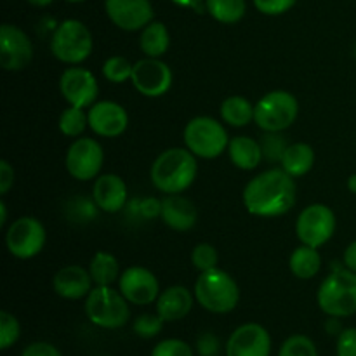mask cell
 <instances>
[{
  "label": "cell",
  "mask_w": 356,
  "mask_h": 356,
  "mask_svg": "<svg viewBox=\"0 0 356 356\" xmlns=\"http://www.w3.org/2000/svg\"><path fill=\"white\" fill-rule=\"evenodd\" d=\"M294 177L289 176L284 169H268L257 174L243 188V207L256 218H280L287 214L296 204Z\"/></svg>",
  "instance_id": "cell-1"
},
{
  "label": "cell",
  "mask_w": 356,
  "mask_h": 356,
  "mask_svg": "<svg viewBox=\"0 0 356 356\" xmlns=\"http://www.w3.org/2000/svg\"><path fill=\"white\" fill-rule=\"evenodd\" d=\"M198 174L197 156L184 148H169L152 163L149 179L163 195H179L195 183Z\"/></svg>",
  "instance_id": "cell-2"
},
{
  "label": "cell",
  "mask_w": 356,
  "mask_h": 356,
  "mask_svg": "<svg viewBox=\"0 0 356 356\" xmlns=\"http://www.w3.org/2000/svg\"><path fill=\"white\" fill-rule=\"evenodd\" d=\"M316 302L327 316L346 318L356 313V273L337 264L323 278L316 292Z\"/></svg>",
  "instance_id": "cell-3"
},
{
  "label": "cell",
  "mask_w": 356,
  "mask_h": 356,
  "mask_svg": "<svg viewBox=\"0 0 356 356\" xmlns=\"http://www.w3.org/2000/svg\"><path fill=\"white\" fill-rule=\"evenodd\" d=\"M195 299L207 312L226 315L238 306V284L228 271L221 268L202 271L195 282Z\"/></svg>",
  "instance_id": "cell-4"
},
{
  "label": "cell",
  "mask_w": 356,
  "mask_h": 356,
  "mask_svg": "<svg viewBox=\"0 0 356 356\" xmlns=\"http://www.w3.org/2000/svg\"><path fill=\"white\" fill-rule=\"evenodd\" d=\"M86 315L96 327L115 330L124 327L131 318L129 301L111 285H94L86 298Z\"/></svg>",
  "instance_id": "cell-5"
},
{
  "label": "cell",
  "mask_w": 356,
  "mask_h": 356,
  "mask_svg": "<svg viewBox=\"0 0 356 356\" xmlns=\"http://www.w3.org/2000/svg\"><path fill=\"white\" fill-rule=\"evenodd\" d=\"M51 52L65 65H82L92 54L94 40L89 28L79 19H65L51 37Z\"/></svg>",
  "instance_id": "cell-6"
},
{
  "label": "cell",
  "mask_w": 356,
  "mask_h": 356,
  "mask_svg": "<svg viewBox=\"0 0 356 356\" xmlns=\"http://www.w3.org/2000/svg\"><path fill=\"white\" fill-rule=\"evenodd\" d=\"M184 146L197 159L212 160L228 152L229 138L225 125L212 117H195L183 131Z\"/></svg>",
  "instance_id": "cell-7"
},
{
  "label": "cell",
  "mask_w": 356,
  "mask_h": 356,
  "mask_svg": "<svg viewBox=\"0 0 356 356\" xmlns=\"http://www.w3.org/2000/svg\"><path fill=\"white\" fill-rule=\"evenodd\" d=\"M299 115V101L284 89L264 94L254 108V122L264 132H284L294 125Z\"/></svg>",
  "instance_id": "cell-8"
},
{
  "label": "cell",
  "mask_w": 356,
  "mask_h": 356,
  "mask_svg": "<svg viewBox=\"0 0 356 356\" xmlns=\"http://www.w3.org/2000/svg\"><path fill=\"white\" fill-rule=\"evenodd\" d=\"M47 233L40 219L33 216H21L9 225L6 232V247L16 259L28 261L44 250Z\"/></svg>",
  "instance_id": "cell-9"
},
{
  "label": "cell",
  "mask_w": 356,
  "mask_h": 356,
  "mask_svg": "<svg viewBox=\"0 0 356 356\" xmlns=\"http://www.w3.org/2000/svg\"><path fill=\"white\" fill-rule=\"evenodd\" d=\"M337 219L332 209L325 204H312L302 209L296 219V235L302 245L320 249L334 236Z\"/></svg>",
  "instance_id": "cell-10"
},
{
  "label": "cell",
  "mask_w": 356,
  "mask_h": 356,
  "mask_svg": "<svg viewBox=\"0 0 356 356\" xmlns=\"http://www.w3.org/2000/svg\"><path fill=\"white\" fill-rule=\"evenodd\" d=\"M104 163L103 146L94 138H76L68 146L65 155V167L76 181H92L101 174Z\"/></svg>",
  "instance_id": "cell-11"
},
{
  "label": "cell",
  "mask_w": 356,
  "mask_h": 356,
  "mask_svg": "<svg viewBox=\"0 0 356 356\" xmlns=\"http://www.w3.org/2000/svg\"><path fill=\"white\" fill-rule=\"evenodd\" d=\"M174 73L160 58H143L134 63L131 83L141 96L162 97L170 90Z\"/></svg>",
  "instance_id": "cell-12"
},
{
  "label": "cell",
  "mask_w": 356,
  "mask_h": 356,
  "mask_svg": "<svg viewBox=\"0 0 356 356\" xmlns=\"http://www.w3.org/2000/svg\"><path fill=\"white\" fill-rule=\"evenodd\" d=\"M59 92L70 106L90 108L99 96V86L90 70L75 65L59 76Z\"/></svg>",
  "instance_id": "cell-13"
},
{
  "label": "cell",
  "mask_w": 356,
  "mask_h": 356,
  "mask_svg": "<svg viewBox=\"0 0 356 356\" xmlns=\"http://www.w3.org/2000/svg\"><path fill=\"white\" fill-rule=\"evenodd\" d=\"M33 59V44L30 37L16 24L0 26V65L6 72H21Z\"/></svg>",
  "instance_id": "cell-14"
},
{
  "label": "cell",
  "mask_w": 356,
  "mask_h": 356,
  "mask_svg": "<svg viewBox=\"0 0 356 356\" xmlns=\"http://www.w3.org/2000/svg\"><path fill=\"white\" fill-rule=\"evenodd\" d=\"M118 291L131 305L148 306L159 299L160 282L148 268L129 266L118 278Z\"/></svg>",
  "instance_id": "cell-15"
},
{
  "label": "cell",
  "mask_w": 356,
  "mask_h": 356,
  "mask_svg": "<svg viewBox=\"0 0 356 356\" xmlns=\"http://www.w3.org/2000/svg\"><path fill=\"white\" fill-rule=\"evenodd\" d=\"M104 10L108 19L124 31L143 30L155 16L149 0H104Z\"/></svg>",
  "instance_id": "cell-16"
},
{
  "label": "cell",
  "mask_w": 356,
  "mask_h": 356,
  "mask_svg": "<svg viewBox=\"0 0 356 356\" xmlns=\"http://www.w3.org/2000/svg\"><path fill=\"white\" fill-rule=\"evenodd\" d=\"M89 127L99 138H120L129 127V113L117 101H96L87 110Z\"/></svg>",
  "instance_id": "cell-17"
},
{
  "label": "cell",
  "mask_w": 356,
  "mask_h": 356,
  "mask_svg": "<svg viewBox=\"0 0 356 356\" xmlns=\"http://www.w3.org/2000/svg\"><path fill=\"white\" fill-rule=\"evenodd\" d=\"M270 332L259 323L236 327L226 343V356H270Z\"/></svg>",
  "instance_id": "cell-18"
},
{
  "label": "cell",
  "mask_w": 356,
  "mask_h": 356,
  "mask_svg": "<svg viewBox=\"0 0 356 356\" xmlns=\"http://www.w3.org/2000/svg\"><path fill=\"white\" fill-rule=\"evenodd\" d=\"M129 190L118 174H99L94 179L92 200L106 214H117L127 205Z\"/></svg>",
  "instance_id": "cell-19"
},
{
  "label": "cell",
  "mask_w": 356,
  "mask_h": 356,
  "mask_svg": "<svg viewBox=\"0 0 356 356\" xmlns=\"http://www.w3.org/2000/svg\"><path fill=\"white\" fill-rule=\"evenodd\" d=\"M52 289L56 294L68 301H79V299L87 298L94 289L92 277L89 270L79 264H70V266L61 268L52 278Z\"/></svg>",
  "instance_id": "cell-20"
},
{
  "label": "cell",
  "mask_w": 356,
  "mask_h": 356,
  "mask_svg": "<svg viewBox=\"0 0 356 356\" xmlns=\"http://www.w3.org/2000/svg\"><path fill=\"white\" fill-rule=\"evenodd\" d=\"M160 219L163 221V225L169 226L174 232L186 233L197 225L198 212L193 202L183 197V193L165 195V198H162Z\"/></svg>",
  "instance_id": "cell-21"
},
{
  "label": "cell",
  "mask_w": 356,
  "mask_h": 356,
  "mask_svg": "<svg viewBox=\"0 0 356 356\" xmlns=\"http://www.w3.org/2000/svg\"><path fill=\"white\" fill-rule=\"evenodd\" d=\"M193 301L195 298L190 289L184 285H172L160 292L156 299V313L165 322H177L188 316V313L193 308Z\"/></svg>",
  "instance_id": "cell-22"
},
{
  "label": "cell",
  "mask_w": 356,
  "mask_h": 356,
  "mask_svg": "<svg viewBox=\"0 0 356 356\" xmlns=\"http://www.w3.org/2000/svg\"><path fill=\"white\" fill-rule=\"evenodd\" d=\"M228 156L233 165L240 170L257 169L264 159L261 143L249 136H236L229 139Z\"/></svg>",
  "instance_id": "cell-23"
},
{
  "label": "cell",
  "mask_w": 356,
  "mask_h": 356,
  "mask_svg": "<svg viewBox=\"0 0 356 356\" xmlns=\"http://www.w3.org/2000/svg\"><path fill=\"white\" fill-rule=\"evenodd\" d=\"M315 149L308 143H292L280 160V167L294 179L306 176L315 165Z\"/></svg>",
  "instance_id": "cell-24"
},
{
  "label": "cell",
  "mask_w": 356,
  "mask_h": 356,
  "mask_svg": "<svg viewBox=\"0 0 356 356\" xmlns=\"http://www.w3.org/2000/svg\"><path fill=\"white\" fill-rule=\"evenodd\" d=\"M289 270L299 280H312L322 270V254L309 245H299L289 257Z\"/></svg>",
  "instance_id": "cell-25"
},
{
  "label": "cell",
  "mask_w": 356,
  "mask_h": 356,
  "mask_svg": "<svg viewBox=\"0 0 356 356\" xmlns=\"http://www.w3.org/2000/svg\"><path fill=\"white\" fill-rule=\"evenodd\" d=\"M139 47L146 58H162L170 47V33L165 24L155 19L146 24L139 35Z\"/></svg>",
  "instance_id": "cell-26"
},
{
  "label": "cell",
  "mask_w": 356,
  "mask_h": 356,
  "mask_svg": "<svg viewBox=\"0 0 356 356\" xmlns=\"http://www.w3.org/2000/svg\"><path fill=\"white\" fill-rule=\"evenodd\" d=\"M254 108H256V104L250 103L247 97L229 96L221 103L219 113H221V120L225 124L242 129L249 125L250 122H254Z\"/></svg>",
  "instance_id": "cell-27"
},
{
  "label": "cell",
  "mask_w": 356,
  "mask_h": 356,
  "mask_svg": "<svg viewBox=\"0 0 356 356\" xmlns=\"http://www.w3.org/2000/svg\"><path fill=\"white\" fill-rule=\"evenodd\" d=\"M87 270L92 277L94 285H113L122 275L117 257L106 250H97L90 259Z\"/></svg>",
  "instance_id": "cell-28"
},
{
  "label": "cell",
  "mask_w": 356,
  "mask_h": 356,
  "mask_svg": "<svg viewBox=\"0 0 356 356\" xmlns=\"http://www.w3.org/2000/svg\"><path fill=\"white\" fill-rule=\"evenodd\" d=\"M205 10L218 23L235 24L245 16V0H205Z\"/></svg>",
  "instance_id": "cell-29"
},
{
  "label": "cell",
  "mask_w": 356,
  "mask_h": 356,
  "mask_svg": "<svg viewBox=\"0 0 356 356\" xmlns=\"http://www.w3.org/2000/svg\"><path fill=\"white\" fill-rule=\"evenodd\" d=\"M58 127L66 138H82L86 129L89 127V117H87L86 108L70 106L68 104V108H65L59 115Z\"/></svg>",
  "instance_id": "cell-30"
},
{
  "label": "cell",
  "mask_w": 356,
  "mask_h": 356,
  "mask_svg": "<svg viewBox=\"0 0 356 356\" xmlns=\"http://www.w3.org/2000/svg\"><path fill=\"white\" fill-rule=\"evenodd\" d=\"M132 65L127 58L124 56H111L108 58L106 61L103 63V76L111 83H125V82H131V76H132Z\"/></svg>",
  "instance_id": "cell-31"
},
{
  "label": "cell",
  "mask_w": 356,
  "mask_h": 356,
  "mask_svg": "<svg viewBox=\"0 0 356 356\" xmlns=\"http://www.w3.org/2000/svg\"><path fill=\"white\" fill-rule=\"evenodd\" d=\"M219 263V252L212 243L207 242H200L193 247L191 250V264H193L195 270L202 271H209L218 268Z\"/></svg>",
  "instance_id": "cell-32"
},
{
  "label": "cell",
  "mask_w": 356,
  "mask_h": 356,
  "mask_svg": "<svg viewBox=\"0 0 356 356\" xmlns=\"http://www.w3.org/2000/svg\"><path fill=\"white\" fill-rule=\"evenodd\" d=\"M278 356H318V351L308 336L296 334L284 341Z\"/></svg>",
  "instance_id": "cell-33"
},
{
  "label": "cell",
  "mask_w": 356,
  "mask_h": 356,
  "mask_svg": "<svg viewBox=\"0 0 356 356\" xmlns=\"http://www.w3.org/2000/svg\"><path fill=\"white\" fill-rule=\"evenodd\" d=\"M21 336V325L9 312H0V350H9Z\"/></svg>",
  "instance_id": "cell-34"
},
{
  "label": "cell",
  "mask_w": 356,
  "mask_h": 356,
  "mask_svg": "<svg viewBox=\"0 0 356 356\" xmlns=\"http://www.w3.org/2000/svg\"><path fill=\"white\" fill-rule=\"evenodd\" d=\"M261 148H263V155L268 162H278L280 163L282 156H284L285 149H287V139L282 136V132H266L261 138Z\"/></svg>",
  "instance_id": "cell-35"
},
{
  "label": "cell",
  "mask_w": 356,
  "mask_h": 356,
  "mask_svg": "<svg viewBox=\"0 0 356 356\" xmlns=\"http://www.w3.org/2000/svg\"><path fill=\"white\" fill-rule=\"evenodd\" d=\"M163 323L165 320L156 313V315H152V313H145V315L138 316L134 322V332L138 334L143 339H152V337L159 336L163 329Z\"/></svg>",
  "instance_id": "cell-36"
},
{
  "label": "cell",
  "mask_w": 356,
  "mask_h": 356,
  "mask_svg": "<svg viewBox=\"0 0 356 356\" xmlns=\"http://www.w3.org/2000/svg\"><path fill=\"white\" fill-rule=\"evenodd\" d=\"M70 214H75L73 216V221H79V222H87V221H92L97 214V205L92 198H82V197H76L70 202Z\"/></svg>",
  "instance_id": "cell-37"
},
{
  "label": "cell",
  "mask_w": 356,
  "mask_h": 356,
  "mask_svg": "<svg viewBox=\"0 0 356 356\" xmlns=\"http://www.w3.org/2000/svg\"><path fill=\"white\" fill-rule=\"evenodd\" d=\"M152 356H193V350L181 339H165L153 348Z\"/></svg>",
  "instance_id": "cell-38"
},
{
  "label": "cell",
  "mask_w": 356,
  "mask_h": 356,
  "mask_svg": "<svg viewBox=\"0 0 356 356\" xmlns=\"http://www.w3.org/2000/svg\"><path fill=\"white\" fill-rule=\"evenodd\" d=\"M254 7L266 16H280L291 10L298 0H252Z\"/></svg>",
  "instance_id": "cell-39"
},
{
  "label": "cell",
  "mask_w": 356,
  "mask_h": 356,
  "mask_svg": "<svg viewBox=\"0 0 356 356\" xmlns=\"http://www.w3.org/2000/svg\"><path fill=\"white\" fill-rule=\"evenodd\" d=\"M134 211L145 221L156 219L160 218V212H162V200H156V198H143V200L134 202Z\"/></svg>",
  "instance_id": "cell-40"
},
{
  "label": "cell",
  "mask_w": 356,
  "mask_h": 356,
  "mask_svg": "<svg viewBox=\"0 0 356 356\" xmlns=\"http://www.w3.org/2000/svg\"><path fill=\"white\" fill-rule=\"evenodd\" d=\"M337 356H356V329H344L343 332L337 336L336 344Z\"/></svg>",
  "instance_id": "cell-41"
},
{
  "label": "cell",
  "mask_w": 356,
  "mask_h": 356,
  "mask_svg": "<svg viewBox=\"0 0 356 356\" xmlns=\"http://www.w3.org/2000/svg\"><path fill=\"white\" fill-rule=\"evenodd\" d=\"M197 350L202 356H216L219 351V341L212 332H205L198 337Z\"/></svg>",
  "instance_id": "cell-42"
},
{
  "label": "cell",
  "mask_w": 356,
  "mask_h": 356,
  "mask_svg": "<svg viewBox=\"0 0 356 356\" xmlns=\"http://www.w3.org/2000/svg\"><path fill=\"white\" fill-rule=\"evenodd\" d=\"M14 179H16V174H14L13 165L7 160H2L0 162V195L2 197H6L14 186Z\"/></svg>",
  "instance_id": "cell-43"
},
{
  "label": "cell",
  "mask_w": 356,
  "mask_h": 356,
  "mask_svg": "<svg viewBox=\"0 0 356 356\" xmlns=\"http://www.w3.org/2000/svg\"><path fill=\"white\" fill-rule=\"evenodd\" d=\"M21 356H63L56 346L49 343H31L23 350Z\"/></svg>",
  "instance_id": "cell-44"
},
{
  "label": "cell",
  "mask_w": 356,
  "mask_h": 356,
  "mask_svg": "<svg viewBox=\"0 0 356 356\" xmlns=\"http://www.w3.org/2000/svg\"><path fill=\"white\" fill-rule=\"evenodd\" d=\"M343 264L348 268V270L355 271L356 273V240L355 242H351L350 245L346 247V250H344Z\"/></svg>",
  "instance_id": "cell-45"
},
{
  "label": "cell",
  "mask_w": 356,
  "mask_h": 356,
  "mask_svg": "<svg viewBox=\"0 0 356 356\" xmlns=\"http://www.w3.org/2000/svg\"><path fill=\"white\" fill-rule=\"evenodd\" d=\"M341 318H337V316H329V320L325 322V330L327 334H330V336H339L341 332H343V327H341Z\"/></svg>",
  "instance_id": "cell-46"
},
{
  "label": "cell",
  "mask_w": 356,
  "mask_h": 356,
  "mask_svg": "<svg viewBox=\"0 0 356 356\" xmlns=\"http://www.w3.org/2000/svg\"><path fill=\"white\" fill-rule=\"evenodd\" d=\"M170 2L179 7H184V9L202 10V7H205V0H170Z\"/></svg>",
  "instance_id": "cell-47"
},
{
  "label": "cell",
  "mask_w": 356,
  "mask_h": 356,
  "mask_svg": "<svg viewBox=\"0 0 356 356\" xmlns=\"http://www.w3.org/2000/svg\"><path fill=\"white\" fill-rule=\"evenodd\" d=\"M7 218H9V214H7V204L3 200H0V228H3L7 225Z\"/></svg>",
  "instance_id": "cell-48"
},
{
  "label": "cell",
  "mask_w": 356,
  "mask_h": 356,
  "mask_svg": "<svg viewBox=\"0 0 356 356\" xmlns=\"http://www.w3.org/2000/svg\"><path fill=\"white\" fill-rule=\"evenodd\" d=\"M26 2L31 3L33 7H47V6H51L54 0H26Z\"/></svg>",
  "instance_id": "cell-49"
},
{
  "label": "cell",
  "mask_w": 356,
  "mask_h": 356,
  "mask_svg": "<svg viewBox=\"0 0 356 356\" xmlns=\"http://www.w3.org/2000/svg\"><path fill=\"white\" fill-rule=\"evenodd\" d=\"M348 190L353 195H356V174H351V176L348 177Z\"/></svg>",
  "instance_id": "cell-50"
},
{
  "label": "cell",
  "mask_w": 356,
  "mask_h": 356,
  "mask_svg": "<svg viewBox=\"0 0 356 356\" xmlns=\"http://www.w3.org/2000/svg\"><path fill=\"white\" fill-rule=\"evenodd\" d=\"M65 2H70V3H79V2H86V0H65Z\"/></svg>",
  "instance_id": "cell-51"
}]
</instances>
